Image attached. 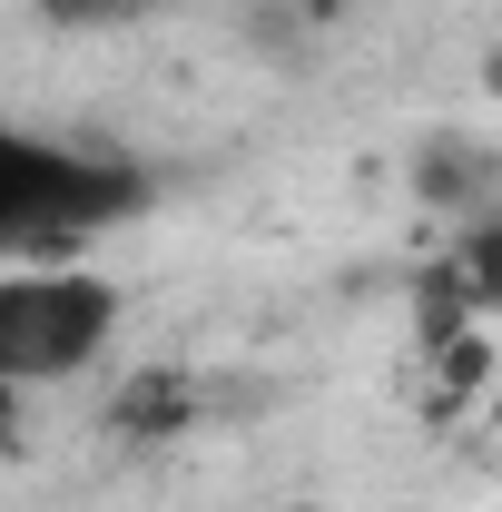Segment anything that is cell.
Here are the masks:
<instances>
[{
  "mask_svg": "<svg viewBox=\"0 0 502 512\" xmlns=\"http://www.w3.org/2000/svg\"><path fill=\"white\" fill-rule=\"evenodd\" d=\"M148 197H158V178L138 158L0 119V266H50V256L99 247Z\"/></svg>",
  "mask_w": 502,
  "mask_h": 512,
  "instance_id": "6da1fadb",
  "label": "cell"
},
{
  "mask_svg": "<svg viewBox=\"0 0 502 512\" xmlns=\"http://www.w3.org/2000/svg\"><path fill=\"white\" fill-rule=\"evenodd\" d=\"M128 325V286L89 256H50V266H0V384H79L109 365Z\"/></svg>",
  "mask_w": 502,
  "mask_h": 512,
  "instance_id": "7a4b0ae2",
  "label": "cell"
},
{
  "mask_svg": "<svg viewBox=\"0 0 502 512\" xmlns=\"http://www.w3.org/2000/svg\"><path fill=\"white\" fill-rule=\"evenodd\" d=\"M188 414H207V394H197L188 375H138L119 394V424H128V434H178Z\"/></svg>",
  "mask_w": 502,
  "mask_h": 512,
  "instance_id": "3957f363",
  "label": "cell"
},
{
  "mask_svg": "<svg viewBox=\"0 0 502 512\" xmlns=\"http://www.w3.org/2000/svg\"><path fill=\"white\" fill-rule=\"evenodd\" d=\"M40 10H50V20H79V30H89V20H119V10H148V0H40Z\"/></svg>",
  "mask_w": 502,
  "mask_h": 512,
  "instance_id": "277c9868",
  "label": "cell"
},
{
  "mask_svg": "<svg viewBox=\"0 0 502 512\" xmlns=\"http://www.w3.org/2000/svg\"><path fill=\"white\" fill-rule=\"evenodd\" d=\"M0 453H20V384H0Z\"/></svg>",
  "mask_w": 502,
  "mask_h": 512,
  "instance_id": "5b68a950",
  "label": "cell"
}]
</instances>
